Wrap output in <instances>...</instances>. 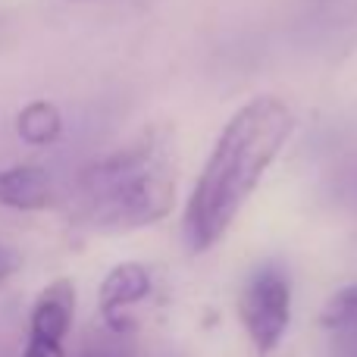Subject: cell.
<instances>
[{
  "label": "cell",
  "instance_id": "cell-1",
  "mask_svg": "<svg viewBox=\"0 0 357 357\" xmlns=\"http://www.w3.org/2000/svg\"><path fill=\"white\" fill-rule=\"evenodd\" d=\"M291 135L295 113L276 94H254L226 119L185 204L182 235L191 251H210L229 232Z\"/></svg>",
  "mask_w": 357,
  "mask_h": 357
},
{
  "label": "cell",
  "instance_id": "cell-2",
  "mask_svg": "<svg viewBox=\"0 0 357 357\" xmlns=\"http://www.w3.org/2000/svg\"><path fill=\"white\" fill-rule=\"evenodd\" d=\"M176 207V154L169 129L154 126L79 176V213L100 232H132Z\"/></svg>",
  "mask_w": 357,
  "mask_h": 357
},
{
  "label": "cell",
  "instance_id": "cell-3",
  "mask_svg": "<svg viewBox=\"0 0 357 357\" xmlns=\"http://www.w3.org/2000/svg\"><path fill=\"white\" fill-rule=\"evenodd\" d=\"M238 320L260 354L276 351L285 339L291 323V282L276 264L251 273L238 295Z\"/></svg>",
  "mask_w": 357,
  "mask_h": 357
},
{
  "label": "cell",
  "instance_id": "cell-4",
  "mask_svg": "<svg viewBox=\"0 0 357 357\" xmlns=\"http://www.w3.org/2000/svg\"><path fill=\"white\" fill-rule=\"evenodd\" d=\"M151 270L144 264H119L113 266L110 273L100 282V314H104V323L110 329H132V323L126 320V307H135L138 301L151 295Z\"/></svg>",
  "mask_w": 357,
  "mask_h": 357
},
{
  "label": "cell",
  "instance_id": "cell-5",
  "mask_svg": "<svg viewBox=\"0 0 357 357\" xmlns=\"http://www.w3.org/2000/svg\"><path fill=\"white\" fill-rule=\"evenodd\" d=\"M73 320H75V285L69 279H56L31 304L29 335L63 342L69 335V329H73Z\"/></svg>",
  "mask_w": 357,
  "mask_h": 357
},
{
  "label": "cell",
  "instance_id": "cell-6",
  "mask_svg": "<svg viewBox=\"0 0 357 357\" xmlns=\"http://www.w3.org/2000/svg\"><path fill=\"white\" fill-rule=\"evenodd\" d=\"M0 204L10 210H47L54 204V182L41 167L0 169Z\"/></svg>",
  "mask_w": 357,
  "mask_h": 357
},
{
  "label": "cell",
  "instance_id": "cell-7",
  "mask_svg": "<svg viewBox=\"0 0 357 357\" xmlns=\"http://www.w3.org/2000/svg\"><path fill=\"white\" fill-rule=\"evenodd\" d=\"M16 132L25 144H35V148H44V144H54L63 132V116L54 104L47 100H31L29 107H22L16 119Z\"/></svg>",
  "mask_w": 357,
  "mask_h": 357
},
{
  "label": "cell",
  "instance_id": "cell-8",
  "mask_svg": "<svg viewBox=\"0 0 357 357\" xmlns=\"http://www.w3.org/2000/svg\"><path fill=\"white\" fill-rule=\"evenodd\" d=\"M320 323L333 333L357 335V279L345 289H339L320 310Z\"/></svg>",
  "mask_w": 357,
  "mask_h": 357
},
{
  "label": "cell",
  "instance_id": "cell-9",
  "mask_svg": "<svg viewBox=\"0 0 357 357\" xmlns=\"http://www.w3.org/2000/svg\"><path fill=\"white\" fill-rule=\"evenodd\" d=\"M132 329H110L107 326L100 335H94L79 357H132Z\"/></svg>",
  "mask_w": 357,
  "mask_h": 357
},
{
  "label": "cell",
  "instance_id": "cell-10",
  "mask_svg": "<svg viewBox=\"0 0 357 357\" xmlns=\"http://www.w3.org/2000/svg\"><path fill=\"white\" fill-rule=\"evenodd\" d=\"M22 357H66V351H63V342L35 339V335H29V345H25Z\"/></svg>",
  "mask_w": 357,
  "mask_h": 357
},
{
  "label": "cell",
  "instance_id": "cell-11",
  "mask_svg": "<svg viewBox=\"0 0 357 357\" xmlns=\"http://www.w3.org/2000/svg\"><path fill=\"white\" fill-rule=\"evenodd\" d=\"M16 270H19V254L13 251V248L0 245V285H3Z\"/></svg>",
  "mask_w": 357,
  "mask_h": 357
}]
</instances>
